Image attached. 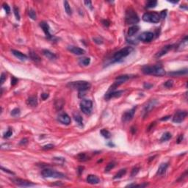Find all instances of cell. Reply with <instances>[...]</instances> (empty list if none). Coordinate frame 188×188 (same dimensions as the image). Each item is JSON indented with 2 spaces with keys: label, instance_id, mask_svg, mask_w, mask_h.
Wrapping results in <instances>:
<instances>
[{
  "label": "cell",
  "instance_id": "cell-1",
  "mask_svg": "<svg viewBox=\"0 0 188 188\" xmlns=\"http://www.w3.org/2000/svg\"><path fill=\"white\" fill-rule=\"evenodd\" d=\"M142 72L145 74L162 77L165 74V71L162 65H144L142 68Z\"/></svg>",
  "mask_w": 188,
  "mask_h": 188
},
{
  "label": "cell",
  "instance_id": "cell-2",
  "mask_svg": "<svg viewBox=\"0 0 188 188\" xmlns=\"http://www.w3.org/2000/svg\"><path fill=\"white\" fill-rule=\"evenodd\" d=\"M68 86L73 89L78 90L79 91H85L90 88L91 85L90 82L86 81H77L69 82L68 84Z\"/></svg>",
  "mask_w": 188,
  "mask_h": 188
},
{
  "label": "cell",
  "instance_id": "cell-3",
  "mask_svg": "<svg viewBox=\"0 0 188 188\" xmlns=\"http://www.w3.org/2000/svg\"><path fill=\"white\" fill-rule=\"evenodd\" d=\"M133 48L130 47V46H127L125 47L121 50H119L118 52H116L113 57H112V61L113 62H118L121 60H122L123 58L126 57V56H128L129 54H130V53L133 51Z\"/></svg>",
  "mask_w": 188,
  "mask_h": 188
},
{
  "label": "cell",
  "instance_id": "cell-4",
  "mask_svg": "<svg viewBox=\"0 0 188 188\" xmlns=\"http://www.w3.org/2000/svg\"><path fill=\"white\" fill-rule=\"evenodd\" d=\"M140 21L138 16L132 8H128L126 12V23L128 24H135Z\"/></svg>",
  "mask_w": 188,
  "mask_h": 188
},
{
  "label": "cell",
  "instance_id": "cell-5",
  "mask_svg": "<svg viewBox=\"0 0 188 188\" xmlns=\"http://www.w3.org/2000/svg\"><path fill=\"white\" fill-rule=\"evenodd\" d=\"M42 176L45 178H56V179H64L65 177V174L60 172H57L51 169H44L41 173Z\"/></svg>",
  "mask_w": 188,
  "mask_h": 188
},
{
  "label": "cell",
  "instance_id": "cell-6",
  "mask_svg": "<svg viewBox=\"0 0 188 188\" xmlns=\"http://www.w3.org/2000/svg\"><path fill=\"white\" fill-rule=\"evenodd\" d=\"M142 18L144 21L150 22V23H158L160 21V14L157 12L145 13L143 14Z\"/></svg>",
  "mask_w": 188,
  "mask_h": 188
},
{
  "label": "cell",
  "instance_id": "cell-7",
  "mask_svg": "<svg viewBox=\"0 0 188 188\" xmlns=\"http://www.w3.org/2000/svg\"><path fill=\"white\" fill-rule=\"evenodd\" d=\"M93 103L90 100L83 99L80 102V109L82 112L85 115H89L91 112Z\"/></svg>",
  "mask_w": 188,
  "mask_h": 188
},
{
  "label": "cell",
  "instance_id": "cell-8",
  "mask_svg": "<svg viewBox=\"0 0 188 188\" xmlns=\"http://www.w3.org/2000/svg\"><path fill=\"white\" fill-rule=\"evenodd\" d=\"M187 116V112L186 111H183V110H178L176 112V113L174 114L173 118V121L174 123L176 124H179L181 123L185 118Z\"/></svg>",
  "mask_w": 188,
  "mask_h": 188
},
{
  "label": "cell",
  "instance_id": "cell-9",
  "mask_svg": "<svg viewBox=\"0 0 188 188\" xmlns=\"http://www.w3.org/2000/svg\"><path fill=\"white\" fill-rule=\"evenodd\" d=\"M154 36V35L152 32H145L139 35L138 39L143 42H150L153 40Z\"/></svg>",
  "mask_w": 188,
  "mask_h": 188
},
{
  "label": "cell",
  "instance_id": "cell-10",
  "mask_svg": "<svg viewBox=\"0 0 188 188\" xmlns=\"http://www.w3.org/2000/svg\"><path fill=\"white\" fill-rule=\"evenodd\" d=\"M57 119L61 124H65V125H69L71 124V118L66 112H60L57 117Z\"/></svg>",
  "mask_w": 188,
  "mask_h": 188
},
{
  "label": "cell",
  "instance_id": "cell-11",
  "mask_svg": "<svg viewBox=\"0 0 188 188\" xmlns=\"http://www.w3.org/2000/svg\"><path fill=\"white\" fill-rule=\"evenodd\" d=\"M135 109H136V107H133L132 109L128 110L125 112L123 116H122V120L124 121V122H127V121H131L133 117H134V112H135Z\"/></svg>",
  "mask_w": 188,
  "mask_h": 188
},
{
  "label": "cell",
  "instance_id": "cell-12",
  "mask_svg": "<svg viewBox=\"0 0 188 188\" xmlns=\"http://www.w3.org/2000/svg\"><path fill=\"white\" fill-rule=\"evenodd\" d=\"M13 183L16 184V185L20 187H31V186H35V184L32 183L31 181H29L27 180H23V179H16L13 180Z\"/></svg>",
  "mask_w": 188,
  "mask_h": 188
},
{
  "label": "cell",
  "instance_id": "cell-13",
  "mask_svg": "<svg viewBox=\"0 0 188 188\" xmlns=\"http://www.w3.org/2000/svg\"><path fill=\"white\" fill-rule=\"evenodd\" d=\"M40 27H41V29H43V31H44V32L45 33V35H46L47 38L51 39L52 37V36L51 35L50 32H49V26L46 22H45V21L41 22L40 23Z\"/></svg>",
  "mask_w": 188,
  "mask_h": 188
},
{
  "label": "cell",
  "instance_id": "cell-14",
  "mask_svg": "<svg viewBox=\"0 0 188 188\" xmlns=\"http://www.w3.org/2000/svg\"><path fill=\"white\" fill-rule=\"evenodd\" d=\"M68 51H70L73 54H77V55H82V54H85V50L81 49L80 47L77 46H71L68 47Z\"/></svg>",
  "mask_w": 188,
  "mask_h": 188
},
{
  "label": "cell",
  "instance_id": "cell-15",
  "mask_svg": "<svg viewBox=\"0 0 188 188\" xmlns=\"http://www.w3.org/2000/svg\"><path fill=\"white\" fill-rule=\"evenodd\" d=\"M124 93L123 90H118V91H110L109 93H107L105 95V99H110L112 98H116V97H119L122 95V93Z\"/></svg>",
  "mask_w": 188,
  "mask_h": 188
},
{
  "label": "cell",
  "instance_id": "cell-16",
  "mask_svg": "<svg viewBox=\"0 0 188 188\" xmlns=\"http://www.w3.org/2000/svg\"><path fill=\"white\" fill-rule=\"evenodd\" d=\"M172 48H173V45H168V46H164L161 51L159 52L157 54L155 55V57H160L162 56H163V55H165V54H167V52H168V51H170Z\"/></svg>",
  "mask_w": 188,
  "mask_h": 188
},
{
  "label": "cell",
  "instance_id": "cell-17",
  "mask_svg": "<svg viewBox=\"0 0 188 188\" xmlns=\"http://www.w3.org/2000/svg\"><path fill=\"white\" fill-rule=\"evenodd\" d=\"M11 52H12V54H13L15 57H17L18 59H19V60H22V61H24V60H27V55H25L24 54L21 53V52L17 51V50H14V49H13Z\"/></svg>",
  "mask_w": 188,
  "mask_h": 188
},
{
  "label": "cell",
  "instance_id": "cell-18",
  "mask_svg": "<svg viewBox=\"0 0 188 188\" xmlns=\"http://www.w3.org/2000/svg\"><path fill=\"white\" fill-rule=\"evenodd\" d=\"M187 68H184V69H181V70H179V71L170 72L168 74L171 77H179V76H182V75H186L187 73Z\"/></svg>",
  "mask_w": 188,
  "mask_h": 188
},
{
  "label": "cell",
  "instance_id": "cell-19",
  "mask_svg": "<svg viewBox=\"0 0 188 188\" xmlns=\"http://www.w3.org/2000/svg\"><path fill=\"white\" fill-rule=\"evenodd\" d=\"M87 181L91 184H96L99 182V179L95 175H89L87 177Z\"/></svg>",
  "mask_w": 188,
  "mask_h": 188
},
{
  "label": "cell",
  "instance_id": "cell-20",
  "mask_svg": "<svg viewBox=\"0 0 188 188\" xmlns=\"http://www.w3.org/2000/svg\"><path fill=\"white\" fill-rule=\"evenodd\" d=\"M140 29V27L137 25H134L132 27H129V29H128V32H127V35L128 36L131 37V36H133L134 34H136Z\"/></svg>",
  "mask_w": 188,
  "mask_h": 188
},
{
  "label": "cell",
  "instance_id": "cell-21",
  "mask_svg": "<svg viewBox=\"0 0 188 188\" xmlns=\"http://www.w3.org/2000/svg\"><path fill=\"white\" fill-rule=\"evenodd\" d=\"M43 54L46 57H47L48 59L49 60H55L57 58V56L52 53V52H50L49 50H47V49H44L43 50Z\"/></svg>",
  "mask_w": 188,
  "mask_h": 188
},
{
  "label": "cell",
  "instance_id": "cell-22",
  "mask_svg": "<svg viewBox=\"0 0 188 188\" xmlns=\"http://www.w3.org/2000/svg\"><path fill=\"white\" fill-rule=\"evenodd\" d=\"M27 104L31 107H36L37 105V99L35 96H30L27 100Z\"/></svg>",
  "mask_w": 188,
  "mask_h": 188
},
{
  "label": "cell",
  "instance_id": "cell-23",
  "mask_svg": "<svg viewBox=\"0 0 188 188\" xmlns=\"http://www.w3.org/2000/svg\"><path fill=\"white\" fill-rule=\"evenodd\" d=\"M168 167V163H162L161 165H160L159 168H158V171H157V173L159 175H162L163 173H165V171L167 170Z\"/></svg>",
  "mask_w": 188,
  "mask_h": 188
},
{
  "label": "cell",
  "instance_id": "cell-24",
  "mask_svg": "<svg viewBox=\"0 0 188 188\" xmlns=\"http://www.w3.org/2000/svg\"><path fill=\"white\" fill-rule=\"evenodd\" d=\"M73 118H74L75 121L77 123L78 125L80 126H83V120H82V118L80 116V114H79L78 112L73 113Z\"/></svg>",
  "mask_w": 188,
  "mask_h": 188
},
{
  "label": "cell",
  "instance_id": "cell-25",
  "mask_svg": "<svg viewBox=\"0 0 188 188\" xmlns=\"http://www.w3.org/2000/svg\"><path fill=\"white\" fill-rule=\"evenodd\" d=\"M90 63V59L89 57H82L79 60V64L82 66H88Z\"/></svg>",
  "mask_w": 188,
  "mask_h": 188
},
{
  "label": "cell",
  "instance_id": "cell-26",
  "mask_svg": "<svg viewBox=\"0 0 188 188\" xmlns=\"http://www.w3.org/2000/svg\"><path fill=\"white\" fill-rule=\"evenodd\" d=\"M76 157L79 161L80 162H85L87 161L88 160H89V157L85 153H80Z\"/></svg>",
  "mask_w": 188,
  "mask_h": 188
},
{
  "label": "cell",
  "instance_id": "cell-27",
  "mask_svg": "<svg viewBox=\"0 0 188 188\" xmlns=\"http://www.w3.org/2000/svg\"><path fill=\"white\" fill-rule=\"evenodd\" d=\"M29 57L31 58V60H32L33 61L35 62H40L41 61V57L36 54L35 52H32V51H30L29 52Z\"/></svg>",
  "mask_w": 188,
  "mask_h": 188
},
{
  "label": "cell",
  "instance_id": "cell-28",
  "mask_svg": "<svg viewBox=\"0 0 188 188\" xmlns=\"http://www.w3.org/2000/svg\"><path fill=\"white\" fill-rule=\"evenodd\" d=\"M64 104H65V102H64V101H63V99H58V100H57L55 101V104H54L56 109L57 110H60L63 107Z\"/></svg>",
  "mask_w": 188,
  "mask_h": 188
},
{
  "label": "cell",
  "instance_id": "cell-29",
  "mask_svg": "<svg viewBox=\"0 0 188 188\" xmlns=\"http://www.w3.org/2000/svg\"><path fill=\"white\" fill-rule=\"evenodd\" d=\"M126 173V168H124V169H121V170H119V171L114 176L113 179H121V178H122V177L125 175Z\"/></svg>",
  "mask_w": 188,
  "mask_h": 188
},
{
  "label": "cell",
  "instance_id": "cell-30",
  "mask_svg": "<svg viewBox=\"0 0 188 188\" xmlns=\"http://www.w3.org/2000/svg\"><path fill=\"white\" fill-rule=\"evenodd\" d=\"M170 138H171V134L170 132H165V133L162 134L161 139H160V141L161 142H165V141H167V140H170Z\"/></svg>",
  "mask_w": 188,
  "mask_h": 188
},
{
  "label": "cell",
  "instance_id": "cell-31",
  "mask_svg": "<svg viewBox=\"0 0 188 188\" xmlns=\"http://www.w3.org/2000/svg\"><path fill=\"white\" fill-rule=\"evenodd\" d=\"M64 8H65V10L68 15H71V7L67 1L64 2Z\"/></svg>",
  "mask_w": 188,
  "mask_h": 188
},
{
  "label": "cell",
  "instance_id": "cell-32",
  "mask_svg": "<svg viewBox=\"0 0 188 188\" xmlns=\"http://www.w3.org/2000/svg\"><path fill=\"white\" fill-rule=\"evenodd\" d=\"M157 5V2L155 1V0H150L148 2H147L146 3V8H154L156 7Z\"/></svg>",
  "mask_w": 188,
  "mask_h": 188
},
{
  "label": "cell",
  "instance_id": "cell-33",
  "mask_svg": "<svg viewBox=\"0 0 188 188\" xmlns=\"http://www.w3.org/2000/svg\"><path fill=\"white\" fill-rule=\"evenodd\" d=\"M154 105H155L154 101H150V102L146 105L145 108V112L146 113V112H148L149 111H151L153 108H154Z\"/></svg>",
  "mask_w": 188,
  "mask_h": 188
},
{
  "label": "cell",
  "instance_id": "cell-34",
  "mask_svg": "<svg viewBox=\"0 0 188 188\" xmlns=\"http://www.w3.org/2000/svg\"><path fill=\"white\" fill-rule=\"evenodd\" d=\"M100 132H101V134L104 137H105V138H107V139L109 138V137H111L110 132H109L108 130H107V129H101Z\"/></svg>",
  "mask_w": 188,
  "mask_h": 188
},
{
  "label": "cell",
  "instance_id": "cell-35",
  "mask_svg": "<svg viewBox=\"0 0 188 188\" xmlns=\"http://www.w3.org/2000/svg\"><path fill=\"white\" fill-rule=\"evenodd\" d=\"M115 165H116V163H115V162H109V164L107 165V166H106V168H105V169H104V171H105V172H109V170H111L114 167H115Z\"/></svg>",
  "mask_w": 188,
  "mask_h": 188
},
{
  "label": "cell",
  "instance_id": "cell-36",
  "mask_svg": "<svg viewBox=\"0 0 188 188\" xmlns=\"http://www.w3.org/2000/svg\"><path fill=\"white\" fill-rule=\"evenodd\" d=\"M29 17L32 18V20H35L37 18V16H36V13L35 11L33 9H29Z\"/></svg>",
  "mask_w": 188,
  "mask_h": 188
},
{
  "label": "cell",
  "instance_id": "cell-37",
  "mask_svg": "<svg viewBox=\"0 0 188 188\" xmlns=\"http://www.w3.org/2000/svg\"><path fill=\"white\" fill-rule=\"evenodd\" d=\"M20 113H21V112H20V109L18 108H15L11 111V116L13 117L18 116L20 115Z\"/></svg>",
  "mask_w": 188,
  "mask_h": 188
},
{
  "label": "cell",
  "instance_id": "cell-38",
  "mask_svg": "<svg viewBox=\"0 0 188 188\" xmlns=\"http://www.w3.org/2000/svg\"><path fill=\"white\" fill-rule=\"evenodd\" d=\"M53 160L57 164H63L65 162V159L63 157H54Z\"/></svg>",
  "mask_w": 188,
  "mask_h": 188
},
{
  "label": "cell",
  "instance_id": "cell-39",
  "mask_svg": "<svg viewBox=\"0 0 188 188\" xmlns=\"http://www.w3.org/2000/svg\"><path fill=\"white\" fill-rule=\"evenodd\" d=\"M164 85H165L166 88H172L173 85V81L172 80H168L165 83Z\"/></svg>",
  "mask_w": 188,
  "mask_h": 188
},
{
  "label": "cell",
  "instance_id": "cell-40",
  "mask_svg": "<svg viewBox=\"0 0 188 188\" xmlns=\"http://www.w3.org/2000/svg\"><path fill=\"white\" fill-rule=\"evenodd\" d=\"M13 12H14V14H15V16L17 20H19L20 19V15H19V12H18V9L16 8V7H14L13 8Z\"/></svg>",
  "mask_w": 188,
  "mask_h": 188
},
{
  "label": "cell",
  "instance_id": "cell-41",
  "mask_svg": "<svg viewBox=\"0 0 188 188\" xmlns=\"http://www.w3.org/2000/svg\"><path fill=\"white\" fill-rule=\"evenodd\" d=\"M3 8L5 10V12L7 13V14H9L10 12V6L8 4L4 3V4H3Z\"/></svg>",
  "mask_w": 188,
  "mask_h": 188
},
{
  "label": "cell",
  "instance_id": "cell-42",
  "mask_svg": "<svg viewBox=\"0 0 188 188\" xmlns=\"http://www.w3.org/2000/svg\"><path fill=\"white\" fill-rule=\"evenodd\" d=\"M13 134V132H12V130H10V129H8L5 134H4V137L5 138H9L10 137H11V135Z\"/></svg>",
  "mask_w": 188,
  "mask_h": 188
},
{
  "label": "cell",
  "instance_id": "cell-43",
  "mask_svg": "<svg viewBox=\"0 0 188 188\" xmlns=\"http://www.w3.org/2000/svg\"><path fill=\"white\" fill-rule=\"evenodd\" d=\"M139 170H140L139 168H137V167L134 168L132 169V174H131V176H136V175L137 174V173L139 172Z\"/></svg>",
  "mask_w": 188,
  "mask_h": 188
},
{
  "label": "cell",
  "instance_id": "cell-44",
  "mask_svg": "<svg viewBox=\"0 0 188 188\" xmlns=\"http://www.w3.org/2000/svg\"><path fill=\"white\" fill-rule=\"evenodd\" d=\"M53 148H54V145H52V144H48V145H46L44 146H43V149H44V150L52 149Z\"/></svg>",
  "mask_w": 188,
  "mask_h": 188
},
{
  "label": "cell",
  "instance_id": "cell-45",
  "mask_svg": "<svg viewBox=\"0 0 188 188\" xmlns=\"http://www.w3.org/2000/svg\"><path fill=\"white\" fill-rule=\"evenodd\" d=\"M93 40L94 41V42H95V43H96V44H101L103 43L102 40H101V39H100L99 37H93Z\"/></svg>",
  "mask_w": 188,
  "mask_h": 188
},
{
  "label": "cell",
  "instance_id": "cell-46",
  "mask_svg": "<svg viewBox=\"0 0 188 188\" xmlns=\"http://www.w3.org/2000/svg\"><path fill=\"white\" fill-rule=\"evenodd\" d=\"M166 15H167V10L161 11V13H160V18H165L166 17Z\"/></svg>",
  "mask_w": 188,
  "mask_h": 188
},
{
  "label": "cell",
  "instance_id": "cell-47",
  "mask_svg": "<svg viewBox=\"0 0 188 188\" xmlns=\"http://www.w3.org/2000/svg\"><path fill=\"white\" fill-rule=\"evenodd\" d=\"M5 80H6V75H5L4 73H2L1 74V80H0V82H1L2 85L5 82Z\"/></svg>",
  "mask_w": 188,
  "mask_h": 188
},
{
  "label": "cell",
  "instance_id": "cell-48",
  "mask_svg": "<svg viewBox=\"0 0 188 188\" xmlns=\"http://www.w3.org/2000/svg\"><path fill=\"white\" fill-rule=\"evenodd\" d=\"M17 82H18V80H17L16 77H12V80H11V85H15L16 84H17Z\"/></svg>",
  "mask_w": 188,
  "mask_h": 188
},
{
  "label": "cell",
  "instance_id": "cell-49",
  "mask_svg": "<svg viewBox=\"0 0 188 188\" xmlns=\"http://www.w3.org/2000/svg\"><path fill=\"white\" fill-rule=\"evenodd\" d=\"M84 2H85V5H86L87 7H89L90 9L93 8H92V2H91L90 1H85Z\"/></svg>",
  "mask_w": 188,
  "mask_h": 188
},
{
  "label": "cell",
  "instance_id": "cell-50",
  "mask_svg": "<svg viewBox=\"0 0 188 188\" xmlns=\"http://www.w3.org/2000/svg\"><path fill=\"white\" fill-rule=\"evenodd\" d=\"M49 98V94L48 93H44L41 94V99L43 100H46V99Z\"/></svg>",
  "mask_w": 188,
  "mask_h": 188
},
{
  "label": "cell",
  "instance_id": "cell-51",
  "mask_svg": "<svg viewBox=\"0 0 188 188\" xmlns=\"http://www.w3.org/2000/svg\"><path fill=\"white\" fill-rule=\"evenodd\" d=\"M1 168H2V170H3V171H5V172H7V173H8L10 174H12V175H14V173L13 172H12V171H10L8 169H6V168H4L3 167H1Z\"/></svg>",
  "mask_w": 188,
  "mask_h": 188
},
{
  "label": "cell",
  "instance_id": "cell-52",
  "mask_svg": "<svg viewBox=\"0 0 188 188\" xmlns=\"http://www.w3.org/2000/svg\"><path fill=\"white\" fill-rule=\"evenodd\" d=\"M27 143H28V140H27V138H24V139H22V140H21L20 144H21V145H25V144H27Z\"/></svg>",
  "mask_w": 188,
  "mask_h": 188
},
{
  "label": "cell",
  "instance_id": "cell-53",
  "mask_svg": "<svg viewBox=\"0 0 188 188\" xmlns=\"http://www.w3.org/2000/svg\"><path fill=\"white\" fill-rule=\"evenodd\" d=\"M152 86H153L152 85L148 84V83H145V84H144V88H146V89H149V88H151Z\"/></svg>",
  "mask_w": 188,
  "mask_h": 188
},
{
  "label": "cell",
  "instance_id": "cell-54",
  "mask_svg": "<svg viewBox=\"0 0 188 188\" xmlns=\"http://www.w3.org/2000/svg\"><path fill=\"white\" fill-rule=\"evenodd\" d=\"M102 23H103L104 25L106 26V27H109V21H107V20H103V21H102Z\"/></svg>",
  "mask_w": 188,
  "mask_h": 188
},
{
  "label": "cell",
  "instance_id": "cell-55",
  "mask_svg": "<svg viewBox=\"0 0 188 188\" xmlns=\"http://www.w3.org/2000/svg\"><path fill=\"white\" fill-rule=\"evenodd\" d=\"M182 140H183V135H182V134H181V135L179 136V138H178V140H177V143H181V142L182 141Z\"/></svg>",
  "mask_w": 188,
  "mask_h": 188
},
{
  "label": "cell",
  "instance_id": "cell-56",
  "mask_svg": "<svg viewBox=\"0 0 188 188\" xmlns=\"http://www.w3.org/2000/svg\"><path fill=\"white\" fill-rule=\"evenodd\" d=\"M170 118V116H168L163 117V118H161L160 120H161V121H167V120H168V119H169Z\"/></svg>",
  "mask_w": 188,
  "mask_h": 188
},
{
  "label": "cell",
  "instance_id": "cell-57",
  "mask_svg": "<svg viewBox=\"0 0 188 188\" xmlns=\"http://www.w3.org/2000/svg\"><path fill=\"white\" fill-rule=\"evenodd\" d=\"M83 171V168L82 167H80L79 168V173H80V174H81V173Z\"/></svg>",
  "mask_w": 188,
  "mask_h": 188
},
{
  "label": "cell",
  "instance_id": "cell-58",
  "mask_svg": "<svg viewBox=\"0 0 188 188\" xmlns=\"http://www.w3.org/2000/svg\"><path fill=\"white\" fill-rule=\"evenodd\" d=\"M169 2H171V3H177L178 1H168Z\"/></svg>",
  "mask_w": 188,
  "mask_h": 188
}]
</instances>
